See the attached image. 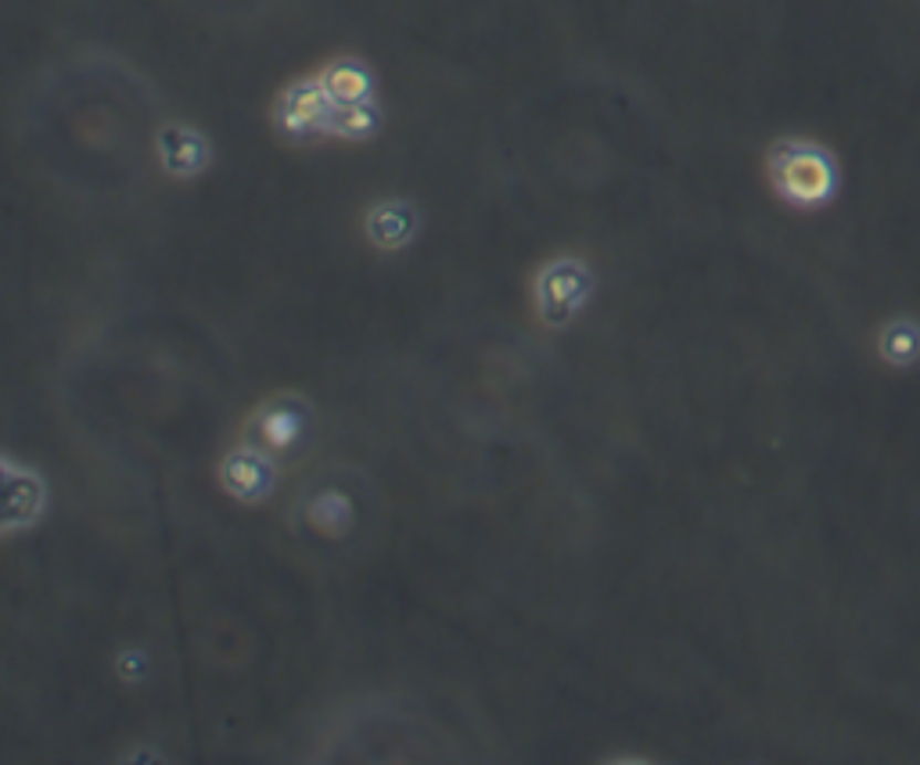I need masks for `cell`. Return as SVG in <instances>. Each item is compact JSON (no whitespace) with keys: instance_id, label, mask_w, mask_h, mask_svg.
<instances>
[{"instance_id":"cell-12","label":"cell","mask_w":920,"mask_h":765,"mask_svg":"<svg viewBox=\"0 0 920 765\" xmlns=\"http://www.w3.org/2000/svg\"><path fill=\"white\" fill-rule=\"evenodd\" d=\"M877 353H881L891 367H910L920 359V324L906 321H888L881 327V335H877Z\"/></svg>"},{"instance_id":"cell-11","label":"cell","mask_w":920,"mask_h":765,"mask_svg":"<svg viewBox=\"0 0 920 765\" xmlns=\"http://www.w3.org/2000/svg\"><path fill=\"white\" fill-rule=\"evenodd\" d=\"M381 129V105L378 97L364 105H335L331 115V140H370Z\"/></svg>"},{"instance_id":"cell-6","label":"cell","mask_w":920,"mask_h":765,"mask_svg":"<svg viewBox=\"0 0 920 765\" xmlns=\"http://www.w3.org/2000/svg\"><path fill=\"white\" fill-rule=\"evenodd\" d=\"M0 485H4V536L14 539L19 532L36 528L48 514V482L40 479V471L14 457H4Z\"/></svg>"},{"instance_id":"cell-13","label":"cell","mask_w":920,"mask_h":765,"mask_svg":"<svg viewBox=\"0 0 920 765\" xmlns=\"http://www.w3.org/2000/svg\"><path fill=\"white\" fill-rule=\"evenodd\" d=\"M115 672H119L123 683H144L148 680V654L140 651V647H126L115 658Z\"/></svg>"},{"instance_id":"cell-1","label":"cell","mask_w":920,"mask_h":765,"mask_svg":"<svg viewBox=\"0 0 920 765\" xmlns=\"http://www.w3.org/2000/svg\"><path fill=\"white\" fill-rule=\"evenodd\" d=\"M316 407L302 392H270L241 421V442L255 446L278 464H295L316 442Z\"/></svg>"},{"instance_id":"cell-3","label":"cell","mask_w":920,"mask_h":765,"mask_svg":"<svg viewBox=\"0 0 920 765\" xmlns=\"http://www.w3.org/2000/svg\"><path fill=\"white\" fill-rule=\"evenodd\" d=\"M766 172L773 191L798 209H816L830 201L834 187H838V169L834 158L813 140H776L766 155Z\"/></svg>"},{"instance_id":"cell-4","label":"cell","mask_w":920,"mask_h":765,"mask_svg":"<svg viewBox=\"0 0 920 765\" xmlns=\"http://www.w3.org/2000/svg\"><path fill=\"white\" fill-rule=\"evenodd\" d=\"M331 115H335V101L324 94V86L316 76H302L281 86V94L273 97L270 119L273 129L288 144H313L331 137Z\"/></svg>"},{"instance_id":"cell-7","label":"cell","mask_w":920,"mask_h":765,"mask_svg":"<svg viewBox=\"0 0 920 765\" xmlns=\"http://www.w3.org/2000/svg\"><path fill=\"white\" fill-rule=\"evenodd\" d=\"M421 209L410 198H381L364 212V238L381 255L407 252L421 238Z\"/></svg>"},{"instance_id":"cell-9","label":"cell","mask_w":920,"mask_h":765,"mask_svg":"<svg viewBox=\"0 0 920 765\" xmlns=\"http://www.w3.org/2000/svg\"><path fill=\"white\" fill-rule=\"evenodd\" d=\"M356 500L349 489L342 485H321V489H310L306 496L299 500V517L306 532H313L316 539H327V543H338L353 532L356 525Z\"/></svg>"},{"instance_id":"cell-2","label":"cell","mask_w":920,"mask_h":765,"mask_svg":"<svg viewBox=\"0 0 920 765\" xmlns=\"http://www.w3.org/2000/svg\"><path fill=\"white\" fill-rule=\"evenodd\" d=\"M597 295V273L575 252H557L532 277V310L546 331L572 327Z\"/></svg>"},{"instance_id":"cell-5","label":"cell","mask_w":920,"mask_h":765,"mask_svg":"<svg viewBox=\"0 0 920 765\" xmlns=\"http://www.w3.org/2000/svg\"><path fill=\"white\" fill-rule=\"evenodd\" d=\"M216 482H220L223 496H230L241 507H259L266 503L281 485V464L263 450H255L249 442H234L216 464Z\"/></svg>"},{"instance_id":"cell-8","label":"cell","mask_w":920,"mask_h":765,"mask_svg":"<svg viewBox=\"0 0 920 765\" xmlns=\"http://www.w3.org/2000/svg\"><path fill=\"white\" fill-rule=\"evenodd\" d=\"M155 158L172 180H195L212 166V144L191 123H166L155 134Z\"/></svg>"},{"instance_id":"cell-10","label":"cell","mask_w":920,"mask_h":765,"mask_svg":"<svg viewBox=\"0 0 920 765\" xmlns=\"http://www.w3.org/2000/svg\"><path fill=\"white\" fill-rule=\"evenodd\" d=\"M316 80H321L324 94L335 101V105H364V101H374V72L364 57L356 54H335L316 69Z\"/></svg>"}]
</instances>
